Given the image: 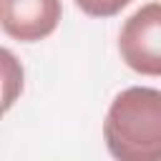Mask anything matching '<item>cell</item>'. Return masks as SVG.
Segmentation results:
<instances>
[{"label":"cell","mask_w":161,"mask_h":161,"mask_svg":"<svg viewBox=\"0 0 161 161\" xmlns=\"http://www.w3.org/2000/svg\"><path fill=\"white\" fill-rule=\"evenodd\" d=\"M123 63L141 75H161V3L141 5L121 28Z\"/></svg>","instance_id":"2"},{"label":"cell","mask_w":161,"mask_h":161,"mask_svg":"<svg viewBox=\"0 0 161 161\" xmlns=\"http://www.w3.org/2000/svg\"><path fill=\"white\" fill-rule=\"evenodd\" d=\"M103 138L113 158L161 161V91L146 86L121 91L106 113Z\"/></svg>","instance_id":"1"},{"label":"cell","mask_w":161,"mask_h":161,"mask_svg":"<svg viewBox=\"0 0 161 161\" xmlns=\"http://www.w3.org/2000/svg\"><path fill=\"white\" fill-rule=\"evenodd\" d=\"M60 15V0H0L3 30L20 43H35L48 38L58 28Z\"/></svg>","instance_id":"3"},{"label":"cell","mask_w":161,"mask_h":161,"mask_svg":"<svg viewBox=\"0 0 161 161\" xmlns=\"http://www.w3.org/2000/svg\"><path fill=\"white\" fill-rule=\"evenodd\" d=\"M131 0H75V5L91 18H113Z\"/></svg>","instance_id":"4"}]
</instances>
